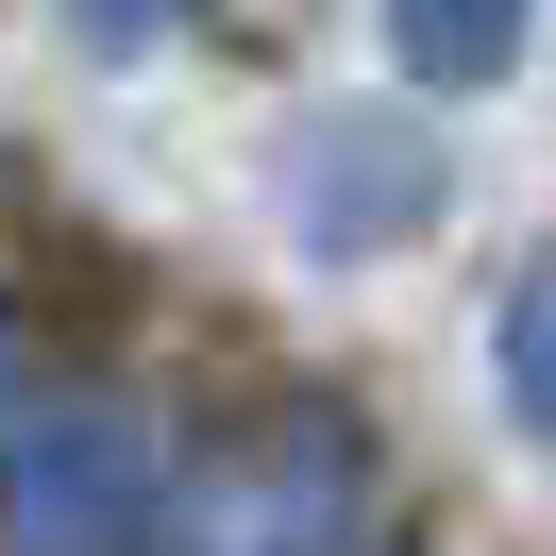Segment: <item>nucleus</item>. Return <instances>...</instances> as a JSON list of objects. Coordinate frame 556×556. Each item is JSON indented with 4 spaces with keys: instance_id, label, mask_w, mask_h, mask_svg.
Returning <instances> with one entry per match:
<instances>
[{
    "instance_id": "f257e3e1",
    "label": "nucleus",
    "mask_w": 556,
    "mask_h": 556,
    "mask_svg": "<svg viewBox=\"0 0 556 556\" xmlns=\"http://www.w3.org/2000/svg\"><path fill=\"white\" fill-rule=\"evenodd\" d=\"M506 17H522V0H405V51H421V68H489Z\"/></svg>"
},
{
    "instance_id": "f03ea898",
    "label": "nucleus",
    "mask_w": 556,
    "mask_h": 556,
    "mask_svg": "<svg viewBox=\"0 0 556 556\" xmlns=\"http://www.w3.org/2000/svg\"><path fill=\"white\" fill-rule=\"evenodd\" d=\"M506 388H522V421H556V270H540V304L506 320Z\"/></svg>"
}]
</instances>
